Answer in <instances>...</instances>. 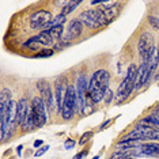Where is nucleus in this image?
I'll return each mask as SVG.
<instances>
[{"mask_svg": "<svg viewBox=\"0 0 159 159\" xmlns=\"http://www.w3.org/2000/svg\"><path fill=\"white\" fill-rule=\"evenodd\" d=\"M22 148H23L22 146H19V147H18V154H19V155H20V151H22Z\"/></svg>", "mask_w": 159, "mask_h": 159, "instance_id": "cd10ccee", "label": "nucleus"}, {"mask_svg": "<svg viewBox=\"0 0 159 159\" xmlns=\"http://www.w3.org/2000/svg\"><path fill=\"white\" fill-rule=\"evenodd\" d=\"M157 55H158V61H159V46H158V52H157Z\"/></svg>", "mask_w": 159, "mask_h": 159, "instance_id": "c85d7f7f", "label": "nucleus"}, {"mask_svg": "<svg viewBox=\"0 0 159 159\" xmlns=\"http://www.w3.org/2000/svg\"><path fill=\"white\" fill-rule=\"evenodd\" d=\"M53 53H55L53 50L45 49V50H41V52H38L37 55H35V57H38V59H39V57H50V56L53 55Z\"/></svg>", "mask_w": 159, "mask_h": 159, "instance_id": "6ab92c4d", "label": "nucleus"}, {"mask_svg": "<svg viewBox=\"0 0 159 159\" xmlns=\"http://www.w3.org/2000/svg\"><path fill=\"white\" fill-rule=\"evenodd\" d=\"M140 152L144 157H159V142H151V143H142L139 147Z\"/></svg>", "mask_w": 159, "mask_h": 159, "instance_id": "ddd939ff", "label": "nucleus"}, {"mask_svg": "<svg viewBox=\"0 0 159 159\" xmlns=\"http://www.w3.org/2000/svg\"><path fill=\"white\" fill-rule=\"evenodd\" d=\"M63 31H64V27L63 26H56V27L48 29V30H46V33H48L50 37H52L53 41H57V39L61 38V35H63Z\"/></svg>", "mask_w": 159, "mask_h": 159, "instance_id": "dca6fc26", "label": "nucleus"}, {"mask_svg": "<svg viewBox=\"0 0 159 159\" xmlns=\"http://www.w3.org/2000/svg\"><path fill=\"white\" fill-rule=\"evenodd\" d=\"M67 148V150H70V148H72V147H75V140H68V142L66 143V146H64Z\"/></svg>", "mask_w": 159, "mask_h": 159, "instance_id": "b1692460", "label": "nucleus"}, {"mask_svg": "<svg viewBox=\"0 0 159 159\" xmlns=\"http://www.w3.org/2000/svg\"><path fill=\"white\" fill-rule=\"evenodd\" d=\"M139 140H120L117 144V150H136L140 147Z\"/></svg>", "mask_w": 159, "mask_h": 159, "instance_id": "2eb2a0df", "label": "nucleus"}, {"mask_svg": "<svg viewBox=\"0 0 159 159\" xmlns=\"http://www.w3.org/2000/svg\"><path fill=\"white\" fill-rule=\"evenodd\" d=\"M155 129L154 128H150V126H143V125H139L133 129L132 132H129L126 136H124L121 140H151L152 137V133H154Z\"/></svg>", "mask_w": 159, "mask_h": 159, "instance_id": "9d476101", "label": "nucleus"}, {"mask_svg": "<svg viewBox=\"0 0 159 159\" xmlns=\"http://www.w3.org/2000/svg\"><path fill=\"white\" fill-rule=\"evenodd\" d=\"M87 154V151H83V152H80V154H78V155H75V158L74 159H82L84 155Z\"/></svg>", "mask_w": 159, "mask_h": 159, "instance_id": "a878e982", "label": "nucleus"}, {"mask_svg": "<svg viewBox=\"0 0 159 159\" xmlns=\"http://www.w3.org/2000/svg\"><path fill=\"white\" fill-rule=\"evenodd\" d=\"M79 20H80L83 25L89 26L90 29H98L107 23L105 12L101 7L91 8V10H87V11L82 12L80 16H79Z\"/></svg>", "mask_w": 159, "mask_h": 159, "instance_id": "7ed1b4c3", "label": "nucleus"}, {"mask_svg": "<svg viewBox=\"0 0 159 159\" xmlns=\"http://www.w3.org/2000/svg\"><path fill=\"white\" fill-rule=\"evenodd\" d=\"M148 22H150V25H152L155 29H159V19L157 16H150L148 18Z\"/></svg>", "mask_w": 159, "mask_h": 159, "instance_id": "aec40b11", "label": "nucleus"}, {"mask_svg": "<svg viewBox=\"0 0 159 159\" xmlns=\"http://www.w3.org/2000/svg\"><path fill=\"white\" fill-rule=\"evenodd\" d=\"M76 95H78V109L82 114H84L87 106V98H89V82L86 79V75H80L78 79L76 84Z\"/></svg>", "mask_w": 159, "mask_h": 159, "instance_id": "39448f33", "label": "nucleus"}, {"mask_svg": "<svg viewBox=\"0 0 159 159\" xmlns=\"http://www.w3.org/2000/svg\"><path fill=\"white\" fill-rule=\"evenodd\" d=\"M157 79H159V72H158V76H157Z\"/></svg>", "mask_w": 159, "mask_h": 159, "instance_id": "c756f323", "label": "nucleus"}, {"mask_svg": "<svg viewBox=\"0 0 159 159\" xmlns=\"http://www.w3.org/2000/svg\"><path fill=\"white\" fill-rule=\"evenodd\" d=\"M39 146H42V140H35V142H34V147H39Z\"/></svg>", "mask_w": 159, "mask_h": 159, "instance_id": "bb28decb", "label": "nucleus"}, {"mask_svg": "<svg viewBox=\"0 0 159 159\" xmlns=\"http://www.w3.org/2000/svg\"><path fill=\"white\" fill-rule=\"evenodd\" d=\"M64 22H66V15L59 14V15L55 16L52 20H50V23L46 26V30H48V29H52V27H56V26H63Z\"/></svg>", "mask_w": 159, "mask_h": 159, "instance_id": "f3484780", "label": "nucleus"}, {"mask_svg": "<svg viewBox=\"0 0 159 159\" xmlns=\"http://www.w3.org/2000/svg\"><path fill=\"white\" fill-rule=\"evenodd\" d=\"M46 103L41 97H35L31 101V110H33V116L35 120V125L37 128H42L46 124Z\"/></svg>", "mask_w": 159, "mask_h": 159, "instance_id": "423d86ee", "label": "nucleus"}, {"mask_svg": "<svg viewBox=\"0 0 159 159\" xmlns=\"http://www.w3.org/2000/svg\"><path fill=\"white\" fill-rule=\"evenodd\" d=\"M80 4V2H67L66 4H64V7H63V10H61V14H63V15H68V14L70 12H72L74 11L75 8H76V7Z\"/></svg>", "mask_w": 159, "mask_h": 159, "instance_id": "a211bd4d", "label": "nucleus"}, {"mask_svg": "<svg viewBox=\"0 0 159 159\" xmlns=\"http://www.w3.org/2000/svg\"><path fill=\"white\" fill-rule=\"evenodd\" d=\"M137 49H139V55L142 56V59H147L148 56H151L155 52V46H154V38L150 33H143L142 37L139 39L137 44Z\"/></svg>", "mask_w": 159, "mask_h": 159, "instance_id": "1a4fd4ad", "label": "nucleus"}, {"mask_svg": "<svg viewBox=\"0 0 159 159\" xmlns=\"http://www.w3.org/2000/svg\"><path fill=\"white\" fill-rule=\"evenodd\" d=\"M137 67L135 64H131L128 68V74L124 78V80L121 82L120 87L117 90V95H116V99L117 102H124L125 99L129 98V95L132 94V91L136 89V80H137Z\"/></svg>", "mask_w": 159, "mask_h": 159, "instance_id": "f03ea898", "label": "nucleus"}, {"mask_svg": "<svg viewBox=\"0 0 159 159\" xmlns=\"http://www.w3.org/2000/svg\"><path fill=\"white\" fill-rule=\"evenodd\" d=\"M110 75L106 70H98L94 72L89 82V98L94 103H98L105 98V94L107 91Z\"/></svg>", "mask_w": 159, "mask_h": 159, "instance_id": "f257e3e1", "label": "nucleus"}, {"mask_svg": "<svg viewBox=\"0 0 159 159\" xmlns=\"http://www.w3.org/2000/svg\"><path fill=\"white\" fill-rule=\"evenodd\" d=\"M151 140H159V129H155V131H154Z\"/></svg>", "mask_w": 159, "mask_h": 159, "instance_id": "393cba45", "label": "nucleus"}, {"mask_svg": "<svg viewBox=\"0 0 159 159\" xmlns=\"http://www.w3.org/2000/svg\"><path fill=\"white\" fill-rule=\"evenodd\" d=\"M48 150H49V146H44L42 148H39V150H38V151H37V152H35L34 155H35V157H41V155H44V154H45Z\"/></svg>", "mask_w": 159, "mask_h": 159, "instance_id": "4be33fe9", "label": "nucleus"}, {"mask_svg": "<svg viewBox=\"0 0 159 159\" xmlns=\"http://www.w3.org/2000/svg\"><path fill=\"white\" fill-rule=\"evenodd\" d=\"M82 31H83V23H82L79 19H74V20H72V22L70 23V26H68V30H67L68 39H75V38H78L79 35L82 34Z\"/></svg>", "mask_w": 159, "mask_h": 159, "instance_id": "4468645a", "label": "nucleus"}, {"mask_svg": "<svg viewBox=\"0 0 159 159\" xmlns=\"http://www.w3.org/2000/svg\"><path fill=\"white\" fill-rule=\"evenodd\" d=\"M91 136H93V132H87V133H84V135H83V136L80 137V142H79V143H80V144H84L86 142H89L90 137H91Z\"/></svg>", "mask_w": 159, "mask_h": 159, "instance_id": "412c9836", "label": "nucleus"}, {"mask_svg": "<svg viewBox=\"0 0 159 159\" xmlns=\"http://www.w3.org/2000/svg\"><path fill=\"white\" fill-rule=\"evenodd\" d=\"M52 20V14L46 10H41V11L34 12L30 18V26L31 29H42L46 27Z\"/></svg>", "mask_w": 159, "mask_h": 159, "instance_id": "9b49d317", "label": "nucleus"}, {"mask_svg": "<svg viewBox=\"0 0 159 159\" xmlns=\"http://www.w3.org/2000/svg\"><path fill=\"white\" fill-rule=\"evenodd\" d=\"M105 102L106 103H110L111 102V90L110 89H107V91H106V94H105Z\"/></svg>", "mask_w": 159, "mask_h": 159, "instance_id": "5701e85b", "label": "nucleus"}, {"mask_svg": "<svg viewBox=\"0 0 159 159\" xmlns=\"http://www.w3.org/2000/svg\"><path fill=\"white\" fill-rule=\"evenodd\" d=\"M37 89L39 94H41V98L44 99V102L46 103L49 111H53L55 107H57L56 105V98L53 97V93H52V89H50V84L48 83V80L45 79H39L37 82Z\"/></svg>", "mask_w": 159, "mask_h": 159, "instance_id": "0eeeda50", "label": "nucleus"}, {"mask_svg": "<svg viewBox=\"0 0 159 159\" xmlns=\"http://www.w3.org/2000/svg\"><path fill=\"white\" fill-rule=\"evenodd\" d=\"M67 78L66 76H59L55 82V98H56V105H57V110L61 111L63 110V105H64V98L67 95Z\"/></svg>", "mask_w": 159, "mask_h": 159, "instance_id": "6e6552de", "label": "nucleus"}, {"mask_svg": "<svg viewBox=\"0 0 159 159\" xmlns=\"http://www.w3.org/2000/svg\"><path fill=\"white\" fill-rule=\"evenodd\" d=\"M78 109V95H76V89L75 86L70 84L67 90V95L64 98V105H63V110H61V114H63L64 120H71L74 113Z\"/></svg>", "mask_w": 159, "mask_h": 159, "instance_id": "20e7f679", "label": "nucleus"}, {"mask_svg": "<svg viewBox=\"0 0 159 159\" xmlns=\"http://www.w3.org/2000/svg\"><path fill=\"white\" fill-rule=\"evenodd\" d=\"M31 110V105L29 102V99L22 98L18 101L16 103V124L18 125H23L25 120H26L27 114Z\"/></svg>", "mask_w": 159, "mask_h": 159, "instance_id": "f8f14e48", "label": "nucleus"}]
</instances>
